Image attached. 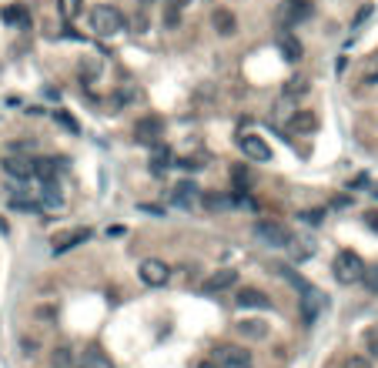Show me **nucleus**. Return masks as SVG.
<instances>
[{
	"label": "nucleus",
	"instance_id": "obj_1",
	"mask_svg": "<svg viewBox=\"0 0 378 368\" xmlns=\"http://www.w3.org/2000/svg\"><path fill=\"white\" fill-rule=\"evenodd\" d=\"M90 27H94V34H101V37H117V34L127 30V20L117 7L101 4V7H94V13H90Z\"/></svg>",
	"mask_w": 378,
	"mask_h": 368
},
{
	"label": "nucleus",
	"instance_id": "obj_2",
	"mask_svg": "<svg viewBox=\"0 0 378 368\" xmlns=\"http://www.w3.org/2000/svg\"><path fill=\"white\" fill-rule=\"evenodd\" d=\"M331 271H335V278H338L341 285H358L362 275H365V261H362L355 251H338Z\"/></svg>",
	"mask_w": 378,
	"mask_h": 368
},
{
	"label": "nucleus",
	"instance_id": "obj_3",
	"mask_svg": "<svg viewBox=\"0 0 378 368\" xmlns=\"http://www.w3.org/2000/svg\"><path fill=\"white\" fill-rule=\"evenodd\" d=\"M254 238L268 248H288L291 244V231L281 225V221H271V218H261L254 225Z\"/></svg>",
	"mask_w": 378,
	"mask_h": 368
},
{
	"label": "nucleus",
	"instance_id": "obj_4",
	"mask_svg": "<svg viewBox=\"0 0 378 368\" xmlns=\"http://www.w3.org/2000/svg\"><path fill=\"white\" fill-rule=\"evenodd\" d=\"M134 141L144 144V148H158V144L164 141V117L144 114L138 124H134Z\"/></svg>",
	"mask_w": 378,
	"mask_h": 368
},
{
	"label": "nucleus",
	"instance_id": "obj_5",
	"mask_svg": "<svg viewBox=\"0 0 378 368\" xmlns=\"http://www.w3.org/2000/svg\"><path fill=\"white\" fill-rule=\"evenodd\" d=\"M211 362H215L218 368H254L252 352H248V348H238V345H218Z\"/></svg>",
	"mask_w": 378,
	"mask_h": 368
},
{
	"label": "nucleus",
	"instance_id": "obj_6",
	"mask_svg": "<svg viewBox=\"0 0 378 368\" xmlns=\"http://www.w3.org/2000/svg\"><path fill=\"white\" fill-rule=\"evenodd\" d=\"M312 13H315V4H312V0H285L278 17H281L285 27H298V24H305Z\"/></svg>",
	"mask_w": 378,
	"mask_h": 368
},
{
	"label": "nucleus",
	"instance_id": "obj_7",
	"mask_svg": "<svg viewBox=\"0 0 378 368\" xmlns=\"http://www.w3.org/2000/svg\"><path fill=\"white\" fill-rule=\"evenodd\" d=\"M298 302H302V321L305 325H315L321 308H325V295L318 288H312V285H302V298Z\"/></svg>",
	"mask_w": 378,
	"mask_h": 368
},
{
	"label": "nucleus",
	"instance_id": "obj_8",
	"mask_svg": "<svg viewBox=\"0 0 378 368\" xmlns=\"http://www.w3.org/2000/svg\"><path fill=\"white\" fill-rule=\"evenodd\" d=\"M90 238V228H67V231H57L51 238V251L54 254H64L71 251V248H77V244H84Z\"/></svg>",
	"mask_w": 378,
	"mask_h": 368
},
{
	"label": "nucleus",
	"instance_id": "obj_9",
	"mask_svg": "<svg viewBox=\"0 0 378 368\" xmlns=\"http://www.w3.org/2000/svg\"><path fill=\"white\" fill-rule=\"evenodd\" d=\"M167 278H171V268L164 265V261H158V258H148V261H141V281H144V285H151V288H161V285H167Z\"/></svg>",
	"mask_w": 378,
	"mask_h": 368
},
{
	"label": "nucleus",
	"instance_id": "obj_10",
	"mask_svg": "<svg viewBox=\"0 0 378 368\" xmlns=\"http://www.w3.org/2000/svg\"><path fill=\"white\" fill-rule=\"evenodd\" d=\"M238 148L248 161H271V148H268L265 138H258V134H241Z\"/></svg>",
	"mask_w": 378,
	"mask_h": 368
},
{
	"label": "nucleus",
	"instance_id": "obj_11",
	"mask_svg": "<svg viewBox=\"0 0 378 368\" xmlns=\"http://www.w3.org/2000/svg\"><path fill=\"white\" fill-rule=\"evenodd\" d=\"M275 44H278V51H281V57H285V61H288V64L302 61L305 47H302V40L295 37L291 30H278V34H275Z\"/></svg>",
	"mask_w": 378,
	"mask_h": 368
},
{
	"label": "nucleus",
	"instance_id": "obj_12",
	"mask_svg": "<svg viewBox=\"0 0 378 368\" xmlns=\"http://www.w3.org/2000/svg\"><path fill=\"white\" fill-rule=\"evenodd\" d=\"M235 281H238V271H235V268H218L215 275L201 285V292L204 295H218V292H225V288H231Z\"/></svg>",
	"mask_w": 378,
	"mask_h": 368
},
{
	"label": "nucleus",
	"instance_id": "obj_13",
	"mask_svg": "<svg viewBox=\"0 0 378 368\" xmlns=\"http://www.w3.org/2000/svg\"><path fill=\"white\" fill-rule=\"evenodd\" d=\"M0 167L11 174V178H34V158H17V154H7Z\"/></svg>",
	"mask_w": 378,
	"mask_h": 368
},
{
	"label": "nucleus",
	"instance_id": "obj_14",
	"mask_svg": "<svg viewBox=\"0 0 378 368\" xmlns=\"http://www.w3.org/2000/svg\"><path fill=\"white\" fill-rule=\"evenodd\" d=\"M235 305L238 308H271V298H268L261 288H241Z\"/></svg>",
	"mask_w": 378,
	"mask_h": 368
},
{
	"label": "nucleus",
	"instance_id": "obj_15",
	"mask_svg": "<svg viewBox=\"0 0 378 368\" xmlns=\"http://www.w3.org/2000/svg\"><path fill=\"white\" fill-rule=\"evenodd\" d=\"M211 24H215V30L221 34V37H235V34H238V17H235L231 11H225V7H218L215 11Z\"/></svg>",
	"mask_w": 378,
	"mask_h": 368
},
{
	"label": "nucleus",
	"instance_id": "obj_16",
	"mask_svg": "<svg viewBox=\"0 0 378 368\" xmlns=\"http://www.w3.org/2000/svg\"><path fill=\"white\" fill-rule=\"evenodd\" d=\"M0 20H4V24H13V27H27L30 24V11H27L24 4H11V7L0 11Z\"/></svg>",
	"mask_w": 378,
	"mask_h": 368
},
{
	"label": "nucleus",
	"instance_id": "obj_17",
	"mask_svg": "<svg viewBox=\"0 0 378 368\" xmlns=\"http://www.w3.org/2000/svg\"><path fill=\"white\" fill-rule=\"evenodd\" d=\"M198 194H201V191H198V184H194V181H181V184L175 188V194H171V201H175L177 208H191Z\"/></svg>",
	"mask_w": 378,
	"mask_h": 368
},
{
	"label": "nucleus",
	"instance_id": "obj_18",
	"mask_svg": "<svg viewBox=\"0 0 378 368\" xmlns=\"http://www.w3.org/2000/svg\"><path fill=\"white\" fill-rule=\"evenodd\" d=\"M288 127L295 131V134H312V131L318 127V117L312 114V111H295L291 121H288Z\"/></svg>",
	"mask_w": 378,
	"mask_h": 368
},
{
	"label": "nucleus",
	"instance_id": "obj_19",
	"mask_svg": "<svg viewBox=\"0 0 378 368\" xmlns=\"http://www.w3.org/2000/svg\"><path fill=\"white\" fill-rule=\"evenodd\" d=\"M57 171H61V161H57V158H34V178L54 181Z\"/></svg>",
	"mask_w": 378,
	"mask_h": 368
},
{
	"label": "nucleus",
	"instance_id": "obj_20",
	"mask_svg": "<svg viewBox=\"0 0 378 368\" xmlns=\"http://www.w3.org/2000/svg\"><path fill=\"white\" fill-rule=\"evenodd\" d=\"M77 368H114V362L104 355L101 348H88V352H84V358L77 362Z\"/></svg>",
	"mask_w": 378,
	"mask_h": 368
},
{
	"label": "nucleus",
	"instance_id": "obj_21",
	"mask_svg": "<svg viewBox=\"0 0 378 368\" xmlns=\"http://www.w3.org/2000/svg\"><path fill=\"white\" fill-rule=\"evenodd\" d=\"M40 204L47 208V211H54V208H61L64 198H61V188H54V181H44V191H37Z\"/></svg>",
	"mask_w": 378,
	"mask_h": 368
},
{
	"label": "nucleus",
	"instance_id": "obj_22",
	"mask_svg": "<svg viewBox=\"0 0 378 368\" xmlns=\"http://www.w3.org/2000/svg\"><path fill=\"white\" fill-rule=\"evenodd\" d=\"M238 331L241 335H248V338H268V325L265 321H258V318H244V321H238Z\"/></svg>",
	"mask_w": 378,
	"mask_h": 368
},
{
	"label": "nucleus",
	"instance_id": "obj_23",
	"mask_svg": "<svg viewBox=\"0 0 378 368\" xmlns=\"http://www.w3.org/2000/svg\"><path fill=\"white\" fill-rule=\"evenodd\" d=\"M201 198H204V208H208V211H228V208L235 204L228 194H215V191H204Z\"/></svg>",
	"mask_w": 378,
	"mask_h": 368
},
{
	"label": "nucleus",
	"instance_id": "obj_24",
	"mask_svg": "<svg viewBox=\"0 0 378 368\" xmlns=\"http://www.w3.org/2000/svg\"><path fill=\"white\" fill-rule=\"evenodd\" d=\"M171 161H175V154L167 151V148H161V144H158V148H154V161H151V171H154V174H164V171H167V167H171Z\"/></svg>",
	"mask_w": 378,
	"mask_h": 368
},
{
	"label": "nucleus",
	"instance_id": "obj_25",
	"mask_svg": "<svg viewBox=\"0 0 378 368\" xmlns=\"http://www.w3.org/2000/svg\"><path fill=\"white\" fill-rule=\"evenodd\" d=\"M57 11H61L64 20H77L84 11V0H57Z\"/></svg>",
	"mask_w": 378,
	"mask_h": 368
},
{
	"label": "nucleus",
	"instance_id": "obj_26",
	"mask_svg": "<svg viewBox=\"0 0 378 368\" xmlns=\"http://www.w3.org/2000/svg\"><path fill=\"white\" fill-rule=\"evenodd\" d=\"M231 181H235V191H238V194H244L248 181H252V171H248L244 165H235V167H231Z\"/></svg>",
	"mask_w": 378,
	"mask_h": 368
},
{
	"label": "nucleus",
	"instance_id": "obj_27",
	"mask_svg": "<svg viewBox=\"0 0 378 368\" xmlns=\"http://www.w3.org/2000/svg\"><path fill=\"white\" fill-rule=\"evenodd\" d=\"M308 90V81H302V77H291L288 84H285V97H295V94H305Z\"/></svg>",
	"mask_w": 378,
	"mask_h": 368
},
{
	"label": "nucleus",
	"instance_id": "obj_28",
	"mask_svg": "<svg viewBox=\"0 0 378 368\" xmlns=\"http://www.w3.org/2000/svg\"><path fill=\"white\" fill-rule=\"evenodd\" d=\"M54 368H74L71 348H57V352H54Z\"/></svg>",
	"mask_w": 378,
	"mask_h": 368
},
{
	"label": "nucleus",
	"instance_id": "obj_29",
	"mask_svg": "<svg viewBox=\"0 0 378 368\" xmlns=\"http://www.w3.org/2000/svg\"><path fill=\"white\" fill-rule=\"evenodd\" d=\"M298 218H302L305 225H321V221H325V208H312V211H302Z\"/></svg>",
	"mask_w": 378,
	"mask_h": 368
},
{
	"label": "nucleus",
	"instance_id": "obj_30",
	"mask_svg": "<svg viewBox=\"0 0 378 368\" xmlns=\"http://www.w3.org/2000/svg\"><path fill=\"white\" fill-rule=\"evenodd\" d=\"M362 281H365V288L372 295H378V265L375 268H365V275H362Z\"/></svg>",
	"mask_w": 378,
	"mask_h": 368
},
{
	"label": "nucleus",
	"instance_id": "obj_31",
	"mask_svg": "<svg viewBox=\"0 0 378 368\" xmlns=\"http://www.w3.org/2000/svg\"><path fill=\"white\" fill-rule=\"evenodd\" d=\"M345 368H372V362H368L365 355H352L348 362H345Z\"/></svg>",
	"mask_w": 378,
	"mask_h": 368
},
{
	"label": "nucleus",
	"instance_id": "obj_32",
	"mask_svg": "<svg viewBox=\"0 0 378 368\" xmlns=\"http://www.w3.org/2000/svg\"><path fill=\"white\" fill-rule=\"evenodd\" d=\"M365 84H378V57L372 61V67L365 71Z\"/></svg>",
	"mask_w": 378,
	"mask_h": 368
},
{
	"label": "nucleus",
	"instance_id": "obj_33",
	"mask_svg": "<svg viewBox=\"0 0 378 368\" xmlns=\"http://www.w3.org/2000/svg\"><path fill=\"white\" fill-rule=\"evenodd\" d=\"M365 342H368V348H372V352H378V328H372L365 335Z\"/></svg>",
	"mask_w": 378,
	"mask_h": 368
},
{
	"label": "nucleus",
	"instance_id": "obj_34",
	"mask_svg": "<svg viewBox=\"0 0 378 368\" xmlns=\"http://www.w3.org/2000/svg\"><path fill=\"white\" fill-rule=\"evenodd\" d=\"M198 368H218V365H215V362H201V365H198Z\"/></svg>",
	"mask_w": 378,
	"mask_h": 368
},
{
	"label": "nucleus",
	"instance_id": "obj_35",
	"mask_svg": "<svg viewBox=\"0 0 378 368\" xmlns=\"http://www.w3.org/2000/svg\"><path fill=\"white\" fill-rule=\"evenodd\" d=\"M171 4H175V7H181V4H188V0H171Z\"/></svg>",
	"mask_w": 378,
	"mask_h": 368
}]
</instances>
